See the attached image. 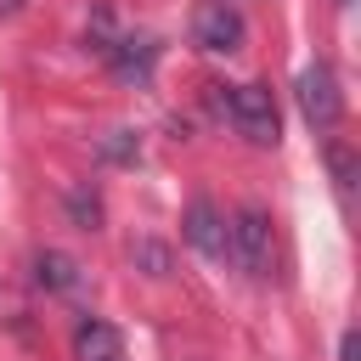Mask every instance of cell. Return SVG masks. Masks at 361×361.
<instances>
[{
    "label": "cell",
    "mask_w": 361,
    "mask_h": 361,
    "mask_svg": "<svg viewBox=\"0 0 361 361\" xmlns=\"http://www.w3.org/2000/svg\"><path fill=\"white\" fill-rule=\"evenodd\" d=\"M338 361H361V333H355V327L338 338Z\"/></svg>",
    "instance_id": "10"
},
{
    "label": "cell",
    "mask_w": 361,
    "mask_h": 361,
    "mask_svg": "<svg viewBox=\"0 0 361 361\" xmlns=\"http://www.w3.org/2000/svg\"><path fill=\"white\" fill-rule=\"evenodd\" d=\"M226 118L248 147H276L282 141V113L265 85H226Z\"/></svg>",
    "instance_id": "1"
},
{
    "label": "cell",
    "mask_w": 361,
    "mask_h": 361,
    "mask_svg": "<svg viewBox=\"0 0 361 361\" xmlns=\"http://www.w3.org/2000/svg\"><path fill=\"white\" fill-rule=\"evenodd\" d=\"M17 6H23V0H0V17H6V11H17Z\"/></svg>",
    "instance_id": "11"
},
{
    "label": "cell",
    "mask_w": 361,
    "mask_h": 361,
    "mask_svg": "<svg viewBox=\"0 0 361 361\" xmlns=\"http://www.w3.org/2000/svg\"><path fill=\"white\" fill-rule=\"evenodd\" d=\"M226 259H237L248 276H271L276 237H271V214L259 203H248V209H237L226 220Z\"/></svg>",
    "instance_id": "2"
},
{
    "label": "cell",
    "mask_w": 361,
    "mask_h": 361,
    "mask_svg": "<svg viewBox=\"0 0 361 361\" xmlns=\"http://www.w3.org/2000/svg\"><path fill=\"white\" fill-rule=\"evenodd\" d=\"M73 361H130L124 355V333L102 316H79L73 322Z\"/></svg>",
    "instance_id": "5"
},
{
    "label": "cell",
    "mask_w": 361,
    "mask_h": 361,
    "mask_svg": "<svg viewBox=\"0 0 361 361\" xmlns=\"http://www.w3.org/2000/svg\"><path fill=\"white\" fill-rule=\"evenodd\" d=\"M34 276H39V288H51V293H79V288H85L79 265H73L68 254H56V248H45V254L34 259Z\"/></svg>",
    "instance_id": "8"
},
{
    "label": "cell",
    "mask_w": 361,
    "mask_h": 361,
    "mask_svg": "<svg viewBox=\"0 0 361 361\" xmlns=\"http://www.w3.org/2000/svg\"><path fill=\"white\" fill-rule=\"evenodd\" d=\"M192 39H197V51H209V56H231V51H243L248 23H243V11H237L231 0H197V6H192Z\"/></svg>",
    "instance_id": "3"
},
{
    "label": "cell",
    "mask_w": 361,
    "mask_h": 361,
    "mask_svg": "<svg viewBox=\"0 0 361 361\" xmlns=\"http://www.w3.org/2000/svg\"><path fill=\"white\" fill-rule=\"evenodd\" d=\"M102 51H107V62H113V73H118V79H130V85H147V79H152L158 45H152L147 34H124V39L102 45Z\"/></svg>",
    "instance_id": "6"
},
{
    "label": "cell",
    "mask_w": 361,
    "mask_h": 361,
    "mask_svg": "<svg viewBox=\"0 0 361 361\" xmlns=\"http://www.w3.org/2000/svg\"><path fill=\"white\" fill-rule=\"evenodd\" d=\"M327 164H333V180H338V192L350 197V186H355V158H350V147H327Z\"/></svg>",
    "instance_id": "9"
},
{
    "label": "cell",
    "mask_w": 361,
    "mask_h": 361,
    "mask_svg": "<svg viewBox=\"0 0 361 361\" xmlns=\"http://www.w3.org/2000/svg\"><path fill=\"white\" fill-rule=\"evenodd\" d=\"M186 243H192L203 259H226V220H220V209H214L209 197H197V203L186 209Z\"/></svg>",
    "instance_id": "7"
},
{
    "label": "cell",
    "mask_w": 361,
    "mask_h": 361,
    "mask_svg": "<svg viewBox=\"0 0 361 361\" xmlns=\"http://www.w3.org/2000/svg\"><path fill=\"white\" fill-rule=\"evenodd\" d=\"M293 90H299V113H305L310 130H333V124L344 118V96H338V79H333L327 62H310Z\"/></svg>",
    "instance_id": "4"
}]
</instances>
